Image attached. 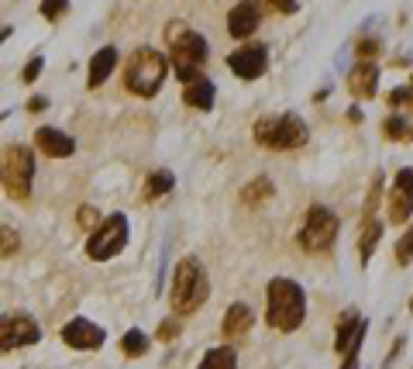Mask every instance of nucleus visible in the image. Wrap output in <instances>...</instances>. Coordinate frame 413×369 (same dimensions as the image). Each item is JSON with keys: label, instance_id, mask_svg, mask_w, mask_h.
<instances>
[{"label": "nucleus", "instance_id": "obj_1", "mask_svg": "<svg viewBox=\"0 0 413 369\" xmlns=\"http://www.w3.org/2000/svg\"><path fill=\"white\" fill-rule=\"evenodd\" d=\"M307 317V297L303 287L296 280H272L269 283V307H265V321L276 328V331H296Z\"/></svg>", "mask_w": 413, "mask_h": 369}, {"label": "nucleus", "instance_id": "obj_2", "mask_svg": "<svg viewBox=\"0 0 413 369\" xmlns=\"http://www.w3.org/2000/svg\"><path fill=\"white\" fill-rule=\"evenodd\" d=\"M165 73H169L165 55L155 49H138V52H131L128 66H124V83L134 97H155L158 86L165 83Z\"/></svg>", "mask_w": 413, "mask_h": 369}, {"label": "nucleus", "instance_id": "obj_3", "mask_svg": "<svg viewBox=\"0 0 413 369\" xmlns=\"http://www.w3.org/2000/svg\"><path fill=\"white\" fill-rule=\"evenodd\" d=\"M210 293V283H206V273L200 259L186 256L180 266H176V276H173V307L176 314H193Z\"/></svg>", "mask_w": 413, "mask_h": 369}, {"label": "nucleus", "instance_id": "obj_4", "mask_svg": "<svg viewBox=\"0 0 413 369\" xmlns=\"http://www.w3.org/2000/svg\"><path fill=\"white\" fill-rule=\"evenodd\" d=\"M165 42L173 45V62H176L180 79L193 76V73H204L206 55H210L204 35H197V31H190L186 25H176V21H173V25L165 28Z\"/></svg>", "mask_w": 413, "mask_h": 369}, {"label": "nucleus", "instance_id": "obj_5", "mask_svg": "<svg viewBox=\"0 0 413 369\" xmlns=\"http://www.w3.org/2000/svg\"><path fill=\"white\" fill-rule=\"evenodd\" d=\"M31 183H35V156H31V149H25V145H4L0 149V186L11 197L25 200L28 193H31Z\"/></svg>", "mask_w": 413, "mask_h": 369}, {"label": "nucleus", "instance_id": "obj_6", "mask_svg": "<svg viewBox=\"0 0 413 369\" xmlns=\"http://www.w3.org/2000/svg\"><path fill=\"white\" fill-rule=\"evenodd\" d=\"M255 138L269 149H279V152H289V149H300L307 145L310 128L300 114H279V118H265L255 125Z\"/></svg>", "mask_w": 413, "mask_h": 369}, {"label": "nucleus", "instance_id": "obj_7", "mask_svg": "<svg viewBox=\"0 0 413 369\" xmlns=\"http://www.w3.org/2000/svg\"><path fill=\"white\" fill-rule=\"evenodd\" d=\"M124 245H128V217H124V214H110V217H103L100 225H97V232L90 235L86 252H90V259L107 263V259H114Z\"/></svg>", "mask_w": 413, "mask_h": 369}, {"label": "nucleus", "instance_id": "obj_8", "mask_svg": "<svg viewBox=\"0 0 413 369\" xmlns=\"http://www.w3.org/2000/svg\"><path fill=\"white\" fill-rule=\"evenodd\" d=\"M337 238V214L327 208H310L300 228V245L307 252H324L331 249V242Z\"/></svg>", "mask_w": 413, "mask_h": 369}, {"label": "nucleus", "instance_id": "obj_9", "mask_svg": "<svg viewBox=\"0 0 413 369\" xmlns=\"http://www.w3.org/2000/svg\"><path fill=\"white\" fill-rule=\"evenodd\" d=\"M42 339L38 331V321L28 314H4L0 317V348L11 352V348H25V345H35Z\"/></svg>", "mask_w": 413, "mask_h": 369}, {"label": "nucleus", "instance_id": "obj_10", "mask_svg": "<svg viewBox=\"0 0 413 369\" xmlns=\"http://www.w3.org/2000/svg\"><path fill=\"white\" fill-rule=\"evenodd\" d=\"M228 66H231L234 76H241V79H258L262 73H265V66H269V52H265L262 45H245V49L231 52Z\"/></svg>", "mask_w": 413, "mask_h": 369}, {"label": "nucleus", "instance_id": "obj_11", "mask_svg": "<svg viewBox=\"0 0 413 369\" xmlns=\"http://www.w3.org/2000/svg\"><path fill=\"white\" fill-rule=\"evenodd\" d=\"M62 342L69 348H100L103 345V328L86 321V317H73L66 328H62Z\"/></svg>", "mask_w": 413, "mask_h": 369}, {"label": "nucleus", "instance_id": "obj_12", "mask_svg": "<svg viewBox=\"0 0 413 369\" xmlns=\"http://www.w3.org/2000/svg\"><path fill=\"white\" fill-rule=\"evenodd\" d=\"M182 83H186V86H182V101L190 107H197V110H210V107H214L217 90H214V83H210L204 73H193V76H186Z\"/></svg>", "mask_w": 413, "mask_h": 369}, {"label": "nucleus", "instance_id": "obj_13", "mask_svg": "<svg viewBox=\"0 0 413 369\" xmlns=\"http://www.w3.org/2000/svg\"><path fill=\"white\" fill-rule=\"evenodd\" d=\"M258 4L255 0H241V4H234L231 14H228V31H231L234 38H248L252 31L258 28Z\"/></svg>", "mask_w": 413, "mask_h": 369}, {"label": "nucleus", "instance_id": "obj_14", "mask_svg": "<svg viewBox=\"0 0 413 369\" xmlns=\"http://www.w3.org/2000/svg\"><path fill=\"white\" fill-rule=\"evenodd\" d=\"M35 145L52 159H66V156L76 152V142L66 132H59V128H38V132H35Z\"/></svg>", "mask_w": 413, "mask_h": 369}, {"label": "nucleus", "instance_id": "obj_15", "mask_svg": "<svg viewBox=\"0 0 413 369\" xmlns=\"http://www.w3.org/2000/svg\"><path fill=\"white\" fill-rule=\"evenodd\" d=\"M361 339H365V321H361L359 314H348V317H341V324H337V342L335 348L337 352H359V345Z\"/></svg>", "mask_w": 413, "mask_h": 369}, {"label": "nucleus", "instance_id": "obj_16", "mask_svg": "<svg viewBox=\"0 0 413 369\" xmlns=\"http://www.w3.org/2000/svg\"><path fill=\"white\" fill-rule=\"evenodd\" d=\"M348 90L355 97H376V90H379V69L372 62H359L348 73Z\"/></svg>", "mask_w": 413, "mask_h": 369}, {"label": "nucleus", "instance_id": "obj_17", "mask_svg": "<svg viewBox=\"0 0 413 369\" xmlns=\"http://www.w3.org/2000/svg\"><path fill=\"white\" fill-rule=\"evenodd\" d=\"M114 66H117V49L114 45H103L100 52L90 59V86L107 83V76L114 73Z\"/></svg>", "mask_w": 413, "mask_h": 369}, {"label": "nucleus", "instance_id": "obj_18", "mask_svg": "<svg viewBox=\"0 0 413 369\" xmlns=\"http://www.w3.org/2000/svg\"><path fill=\"white\" fill-rule=\"evenodd\" d=\"M255 324V311L248 304H231L224 314V335H245Z\"/></svg>", "mask_w": 413, "mask_h": 369}, {"label": "nucleus", "instance_id": "obj_19", "mask_svg": "<svg viewBox=\"0 0 413 369\" xmlns=\"http://www.w3.org/2000/svg\"><path fill=\"white\" fill-rule=\"evenodd\" d=\"M200 369H238V356H234L231 345H221V348H210L204 356Z\"/></svg>", "mask_w": 413, "mask_h": 369}, {"label": "nucleus", "instance_id": "obj_20", "mask_svg": "<svg viewBox=\"0 0 413 369\" xmlns=\"http://www.w3.org/2000/svg\"><path fill=\"white\" fill-rule=\"evenodd\" d=\"M379 235H383V221H376V217H365V228H361V238H359L361 263H368V256H372V249H376Z\"/></svg>", "mask_w": 413, "mask_h": 369}, {"label": "nucleus", "instance_id": "obj_21", "mask_svg": "<svg viewBox=\"0 0 413 369\" xmlns=\"http://www.w3.org/2000/svg\"><path fill=\"white\" fill-rule=\"evenodd\" d=\"M173 183H176V180H173L169 169H155L152 176L145 180V197H149V200H158V197H165V193L173 190Z\"/></svg>", "mask_w": 413, "mask_h": 369}, {"label": "nucleus", "instance_id": "obj_22", "mask_svg": "<svg viewBox=\"0 0 413 369\" xmlns=\"http://www.w3.org/2000/svg\"><path fill=\"white\" fill-rule=\"evenodd\" d=\"M272 197V180H265V176H258V180H252V183L241 190V200L248 204V208H255V204H262V200H269Z\"/></svg>", "mask_w": 413, "mask_h": 369}, {"label": "nucleus", "instance_id": "obj_23", "mask_svg": "<svg viewBox=\"0 0 413 369\" xmlns=\"http://www.w3.org/2000/svg\"><path fill=\"white\" fill-rule=\"evenodd\" d=\"M145 348H149V335L145 331H138V328L124 331V339H121V352L124 356H141Z\"/></svg>", "mask_w": 413, "mask_h": 369}, {"label": "nucleus", "instance_id": "obj_24", "mask_svg": "<svg viewBox=\"0 0 413 369\" xmlns=\"http://www.w3.org/2000/svg\"><path fill=\"white\" fill-rule=\"evenodd\" d=\"M389 211H392V221L400 225V221H410V193H392V204H389Z\"/></svg>", "mask_w": 413, "mask_h": 369}, {"label": "nucleus", "instance_id": "obj_25", "mask_svg": "<svg viewBox=\"0 0 413 369\" xmlns=\"http://www.w3.org/2000/svg\"><path fill=\"white\" fill-rule=\"evenodd\" d=\"M18 245H21V238L14 228H7V225H0V256H14L18 252Z\"/></svg>", "mask_w": 413, "mask_h": 369}, {"label": "nucleus", "instance_id": "obj_26", "mask_svg": "<svg viewBox=\"0 0 413 369\" xmlns=\"http://www.w3.org/2000/svg\"><path fill=\"white\" fill-rule=\"evenodd\" d=\"M386 135L392 142H400V138H407L410 135V125H407V118H400V114H392L386 121Z\"/></svg>", "mask_w": 413, "mask_h": 369}, {"label": "nucleus", "instance_id": "obj_27", "mask_svg": "<svg viewBox=\"0 0 413 369\" xmlns=\"http://www.w3.org/2000/svg\"><path fill=\"white\" fill-rule=\"evenodd\" d=\"M66 7H69V0H42V18H49V21H59Z\"/></svg>", "mask_w": 413, "mask_h": 369}, {"label": "nucleus", "instance_id": "obj_28", "mask_svg": "<svg viewBox=\"0 0 413 369\" xmlns=\"http://www.w3.org/2000/svg\"><path fill=\"white\" fill-rule=\"evenodd\" d=\"M42 66H45V59H42V55H35V59L25 66V83H35L38 73H42Z\"/></svg>", "mask_w": 413, "mask_h": 369}, {"label": "nucleus", "instance_id": "obj_29", "mask_svg": "<svg viewBox=\"0 0 413 369\" xmlns=\"http://www.w3.org/2000/svg\"><path fill=\"white\" fill-rule=\"evenodd\" d=\"M389 104H392V107H407V104H410V86L392 90V93H389Z\"/></svg>", "mask_w": 413, "mask_h": 369}, {"label": "nucleus", "instance_id": "obj_30", "mask_svg": "<svg viewBox=\"0 0 413 369\" xmlns=\"http://www.w3.org/2000/svg\"><path fill=\"white\" fill-rule=\"evenodd\" d=\"M410 242H413V235L407 232V235H403V242L396 245V256H400V263H403V266H410Z\"/></svg>", "mask_w": 413, "mask_h": 369}, {"label": "nucleus", "instance_id": "obj_31", "mask_svg": "<svg viewBox=\"0 0 413 369\" xmlns=\"http://www.w3.org/2000/svg\"><path fill=\"white\" fill-rule=\"evenodd\" d=\"M176 331H180V324L169 317V321H162V328H158V339H162V342H169V339H176Z\"/></svg>", "mask_w": 413, "mask_h": 369}, {"label": "nucleus", "instance_id": "obj_32", "mask_svg": "<svg viewBox=\"0 0 413 369\" xmlns=\"http://www.w3.org/2000/svg\"><path fill=\"white\" fill-rule=\"evenodd\" d=\"M379 52V42H376V38H372V42H368V38H365V42H361L359 45V55H361V62H368V59H372V55Z\"/></svg>", "mask_w": 413, "mask_h": 369}, {"label": "nucleus", "instance_id": "obj_33", "mask_svg": "<svg viewBox=\"0 0 413 369\" xmlns=\"http://www.w3.org/2000/svg\"><path fill=\"white\" fill-rule=\"evenodd\" d=\"M276 11H283V14H293L296 11V0H269Z\"/></svg>", "mask_w": 413, "mask_h": 369}, {"label": "nucleus", "instance_id": "obj_34", "mask_svg": "<svg viewBox=\"0 0 413 369\" xmlns=\"http://www.w3.org/2000/svg\"><path fill=\"white\" fill-rule=\"evenodd\" d=\"M93 217H97L93 208H83V211H79V225H86V228H90V225H93Z\"/></svg>", "mask_w": 413, "mask_h": 369}, {"label": "nucleus", "instance_id": "obj_35", "mask_svg": "<svg viewBox=\"0 0 413 369\" xmlns=\"http://www.w3.org/2000/svg\"><path fill=\"white\" fill-rule=\"evenodd\" d=\"M341 369H359V352H348V356H344V366Z\"/></svg>", "mask_w": 413, "mask_h": 369}, {"label": "nucleus", "instance_id": "obj_36", "mask_svg": "<svg viewBox=\"0 0 413 369\" xmlns=\"http://www.w3.org/2000/svg\"><path fill=\"white\" fill-rule=\"evenodd\" d=\"M45 104H49L45 97H31V101H28V110H42Z\"/></svg>", "mask_w": 413, "mask_h": 369}, {"label": "nucleus", "instance_id": "obj_37", "mask_svg": "<svg viewBox=\"0 0 413 369\" xmlns=\"http://www.w3.org/2000/svg\"><path fill=\"white\" fill-rule=\"evenodd\" d=\"M7 35H11V28H0V42H4V38H7Z\"/></svg>", "mask_w": 413, "mask_h": 369}]
</instances>
